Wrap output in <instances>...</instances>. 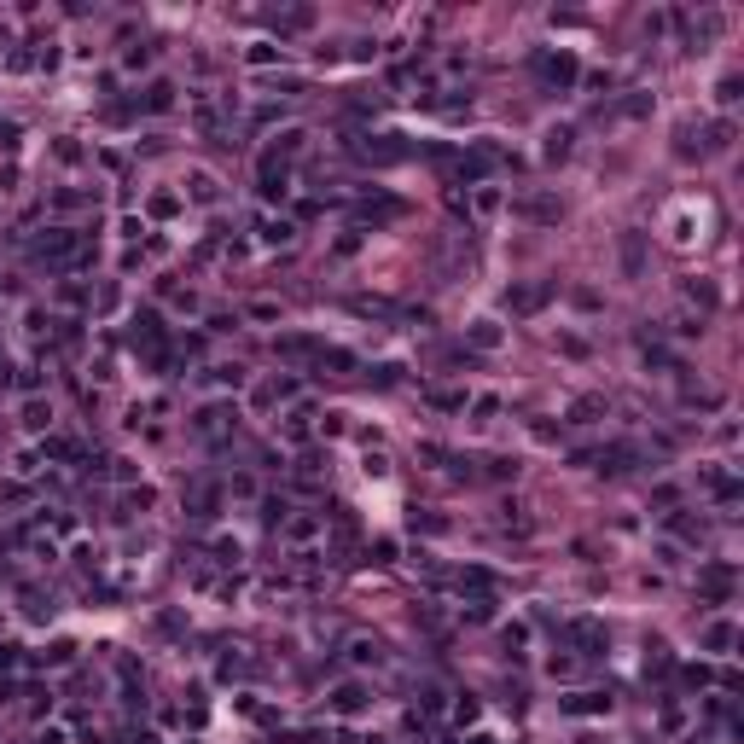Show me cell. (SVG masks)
Here are the masks:
<instances>
[{
	"instance_id": "cell-1",
	"label": "cell",
	"mask_w": 744,
	"mask_h": 744,
	"mask_svg": "<svg viewBox=\"0 0 744 744\" xmlns=\"http://www.w3.org/2000/svg\"><path fill=\"white\" fill-rule=\"evenodd\" d=\"M367 704H372V698H367V686H355V681L332 692V709H338V715H361Z\"/></svg>"
},
{
	"instance_id": "cell-2",
	"label": "cell",
	"mask_w": 744,
	"mask_h": 744,
	"mask_svg": "<svg viewBox=\"0 0 744 744\" xmlns=\"http://www.w3.org/2000/svg\"><path fill=\"white\" fill-rule=\"evenodd\" d=\"M564 709H576V715H593V709H610L605 692H576V698H564Z\"/></svg>"
},
{
	"instance_id": "cell-3",
	"label": "cell",
	"mask_w": 744,
	"mask_h": 744,
	"mask_svg": "<svg viewBox=\"0 0 744 744\" xmlns=\"http://www.w3.org/2000/svg\"><path fill=\"white\" fill-rule=\"evenodd\" d=\"M145 105H152V111H169V105H175V88H169V81H152V93H145Z\"/></svg>"
},
{
	"instance_id": "cell-4",
	"label": "cell",
	"mask_w": 744,
	"mask_h": 744,
	"mask_svg": "<svg viewBox=\"0 0 744 744\" xmlns=\"http://www.w3.org/2000/svg\"><path fill=\"white\" fill-rule=\"evenodd\" d=\"M547 76H553V81H570V76H576V58H570V53L547 58Z\"/></svg>"
},
{
	"instance_id": "cell-5",
	"label": "cell",
	"mask_w": 744,
	"mask_h": 744,
	"mask_svg": "<svg viewBox=\"0 0 744 744\" xmlns=\"http://www.w3.org/2000/svg\"><path fill=\"white\" fill-rule=\"evenodd\" d=\"M349 657H355V663H378L384 651H378V640H355V646H349Z\"/></svg>"
},
{
	"instance_id": "cell-6",
	"label": "cell",
	"mask_w": 744,
	"mask_h": 744,
	"mask_svg": "<svg viewBox=\"0 0 744 744\" xmlns=\"http://www.w3.org/2000/svg\"><path fill=\"white\" fill-rule=\"evenodd\" d=\"M570 152V128H553L547 134V157H564Z\"/></svg>"
},
{
	"instance_id": "cell-7",
	"label": "cell",
	"mask_w": 744,
	"mask_h": 744,
	"mask_svg": "<svg viewBox=\"0 0 744 744\" xmlns=\"http://www.w3.org/2000/svg\"><path fill=\"white\" fill-rule=\"evenodd\" d=\"M262 239H268V244H285V239H291V221H262Z\"/></svg>"
},
{
	"instance_id": "cell-8",
	"label": "cell",
	"mask_w": 744,
	"mask_h": 744,
	"mask_svg": "<svg viewBox=\"0 0 744 744\" xmlns=\"http://www.w3.org/2000/svg\"><path fill=\"white\" fill-rule=\"evenodd\" d=\"M308 436V413H291L285 419V442H303Z\"/></svg>"
},
{
	"instance_id": "cell-9",
	"label": "cell",
	"mask_w": 744,
	"mask_h": 744,
	"mask_svg": "<svg viewBox=\"0 0 744 744\" xmlns=\"http://www.w3.org/2000/svg\"><path fill=\"white\" fill-rule=\"evenodd\" d=\"M709 646H715V651L733 646V622H715V628H709Z\"/></svg>"
},
{
	"instance_id": "cell-10",
	"label": "cell",
	"mask_w": 744,
	"mask_h": 744,
	"mask_svg": "<svg viewBox=\"0 0 744 744\" xmlns=\"http://www.w3.org/2000/svg\"><path fill=\"white\" fill-rule=\"evenodd\" d=\"M192 198H198V204H209V198H216V180H209V175H192Z\"/></svg>"
},
{
	"instance_id": "cell-11",
	"label": "cell",
	"mask_w": 744,
	"mask_h": 744,
	"mask_svg": "<svg viewBox=\"0 0 744 744\" xmlns=\"http://www.w3.org/2000/svg\"><path fill=\"white\" fill-rule=\"evenodd\" d=\"M47 419H53V413H47L41 402H29V407H24V425H29V431H41V425H47Z\"/></svg>"
},
{
	"instance_id": "cell-12",
	"label": "cell",
	"mask_w": 744,
	"mask_h": 744,
	"mask_svg": "<svg viewBox=\"0 0 744 744\" xmlns=\"http://www.w3.org/2000/svg\"><path fill=\"white\" fill-rule=\"evenodd\" d=\"M477 343H483V349H494V343H500V326H494V320H483V326H477V332H471Z\"/></svg>"
},
{
	"instance_id": "cell-13",
	"label": "cell",
	"mask_w": 744,
	"mask_h": 744,
	"mask_svg": "<svg viewBox=\"0 0 744 744\" xmlns=\"http://www.w3.org/2000/svg\"><path fill=\"white\" fill-rule=\"evenodd\" d=\"M274 58H279L274 41H256V47H251V64H274Z\"/></svg>"
},
{
	"instance_id": "cell-14",
	"label": "cell",
	"mask_w": 744,
	"mask_h": 744,
	"mask_svg": "<svg viewBox=\"0 0 744 744\" xmlns=\"http://www.w3.org/2000/svg\"><path fill=\"white\" fill-rule=\"evenodd\" d=\"M12 134H18V128H12V122H0V145H12Z\"/></svg>"
}]
</instances>
